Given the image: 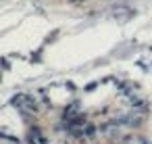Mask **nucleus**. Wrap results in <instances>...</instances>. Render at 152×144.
<instances>
[{
  "label": "nucleus",
  "instance_id": "1",
  "mask_svg": "<svg viewBox=\"0 0 152 144\" xmlns=\"http://www.w3.org/2000/svg\"><path fill=\"white\" fill-rule=\"evenodd\" d=\"M94 132H96V127H92V125H86V134H88V136H92Z\"/></svg>",
  "mask_w": 152,
  "mask_h": 144
}]
</instances>
